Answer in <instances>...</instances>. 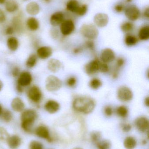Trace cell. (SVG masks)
<instances>
[{"label": "cell", "instance_id": "1", "mask_svg": "<svg viewBox=\"0 0 149 149\" xmlns=\"http://www.w3.org/2000/svg\"><path fill=\"white\" fill-rule=\"evenodd\" d=\"M95 102L92 98L87 96H80L75 98L73 102V109L79 113L89 114L94 110Z\"/></svg>", "mask_w": 149, "mask_h": 149}, {"label": "cell", "instance_id": "29", "mask_svg": "<svg viewBox=\"0 0 149 149\" xmlns=\"http://www.w3.org/2000/svg\"><path fill=\"white\" fill-rule=\"evenodd\" d=\"M96 145L98 149H110L112 147L111 142L107 140H101Z\"/></svg>", "mask_w": 149, "mask_h": 149}, {"label": "cell", "instance_id": "44", "mask_svg": "<svg viewBox=\"0 0 149 149\" xmlns=\"http://www.w3.org/2000/svg\"><path fill=\"white\" fill-rule=\"evenodd\" d=\"M125 7L122 3H118L114 7V10L117 13H121L125 9Z\"/></svg>", "mask_w": 149, "mask_h": 149}, {"label": "cell", "instance_id": "20", "mask_svg": "<svg viewBox=\"0 0 149 149\" xmlns=\"http://www.w3.org/2000/svg\"><path fill=\"white\" fill-rule=\"evenodd\" d=\"M62 67V63L58 59L52 58L49 60L47 63L48 70L53 73H56L60 70Z\"/></svg>", "mask_w": 149, "mask_h": 149}, {"label": "cell", "instance_id": "35", "mask_svg": "<svg viewBox=\"0 0 149 149\" xmlns=\"http://www.w3.org/2000/svg\"><path fill=\"white\" fill-rule=\"evenodd\" d=\"M101 133L99 131H93L90 134V139L95 144L101 140Z\"/></svg>", "mask_w": 149, "mask_h": 149}, {"label": "cell", "instance_id": "24", "mask_svg": "<svg viewBox=\"0 0 149 149\" xmlns=\"http://www.w3.org/2000/svg\"><path fill=\"white\" fill-rule=\"evenodd\" d=\"M19 5L16 0H8L6 2L5 8L9 13H14L18 10Z\"/></svg>", "mask_w": 149, "mask_h": 149}, {"label": "cell", "instance_id": "13", "mask_svg": "<svg viewBox=\"0 0 149 149\" xmlns=\"http://www.w3.org/2000/svg\"><path fill=\"white\" fill-rule=\"evenodd\" d=\"M115 54L113 51L109 48L104 49L101 54V61L106 63L113 62L115 59Z\"/></svg>", "mask_w": 149, "mask_h": 149}, {"label": "cell", "instance_id": "41", "mask_svg": "<svg viewBox=\"0 0 149 149\" xmlns=\"http://www.w3.org/2000/svg\"><path fill=\"white\" fill-rule=\"evenodd\" d=\"M77 83V79L75 77L72 76L67 79L66 81V84L70 87H73Z\"/></svg>", "mask_w": 149, "mask_h": 149}, {"label": "cell", "instance_id": "49", "mask_svg": "<svg viewBox=\"0 0 149 149\" xmlns=\"http://www.w3.org/2000/svg\"><path fill=\"white\" fill-rule=\"evenodd\" d=\"M11 73H12V76L14 77H16L18 76L20 74V70H19V68L17 67H14L12 70Z\"/></svg>", "mask_w": 149, "mask_h": 149}, {"label": "cell", "instance_id": "32", "mask_svg": "<svg viewBox=\"0 0 149 149\" xmlns=\"http://www.w3.org/2000/svg\"><path fill=\"white\" fill-rule=\"evenodd\" d=\"M37 62V57L35 54H31L26 60V65L28 68H32L36 65Z\"/></svg>", "mask_w": 149, "mask_h": 149}, {"label": "cell", "instance_id": "5", "mask_svg": "<svg viewBox=\"0 0 149 149\" xmlns=\"http://www.w3.org/2000/svg\"><path fill=\"white\" fill-rule=\"evenodd\" d=\"M125 15L127 18L131 22L137 21L141 16L139 8L135 5H130L125 8Z\"/></svg>", "mask_w": 149, "mask_h": 149}, {"label": "cell", "instance_id": "50", "mask_svg": "<svg viewBox=\"0 0 149 149\" xmlns=\"http://www.w3.org/2000/svg\"><path fill=\"white\" fill-rule=\"evenodd\" d=\"M143 16L146 19H148L149 18V9L148 7L146 8L143 12Z\"/></svg>", "mask_w": 149, "mask_h": 149}, {"label": "cell", "instance_id": "52", "mask_svg": "<svg viewBox=\"0 0 149 149\" xmlns=\"http://www.w3.org/2000/svg\"><path fill=\"white\" fill-rule=\"evenodd\" d=\"M16 90L19 93H22L24 91V88L20 86V85L17 84Z\"/></svg>", "mask_w": 149, "mask_h": 149}, {"label": "cell", "instance_id": "25", "mask_svg": "<svg viewBox=\"0 0 149 149\" xmlns=\"http://www.w3.org/2000/svg\"><path fill=\"white\" fill-rule=\"evenodd\" d=\"M7 45L10 50L15 51L18 49L19 46L18 39L15 37L9 38L7 40Z\"/></svg>", "mask_w": 149, "mask_h": 149}, {"label": "cell", "instance_id": "31", "mask_svg": "<svg viewBox=\"0 0 149 149\" xmlns=\"http://www.w3.org/2000/svg\"><path fill=\"white\" fill-rule=\"evenodd\" d=\"M134 24L131 22H126L121 25V29L123 32L129 33L132 31L134 29Z\"/></svg>", "mask_w": 149, "mask_h": 149}, {"label": "cell", "instance_id": "62", "mask_svg": "<svg viewBox=\"0 0 149 149\" xmlns=\"http://www.w3.org/2000/svg\"><path fill=\"white\" fill-rule=\"evenodd\" d=\"M25 1H27V0H25Z\"/></svg>", "mask_w": 149, "mask_h": 149}, {"label": "cell", "instance_id": "51", "mask_svg": "<svg viewBox=\"0 0 149 149\" xmlns=\"http://www.w3.org/2000/svg\"><path fill=\"white\" fill-rule=\"evenodd\" d=\"M52 35L54 38H57L59 35V32L56 29H53L52 31Z\"/></svg>", "mask_w": 149, "mask_h": 149}, {"label": "cell", "instance_id": "36", "mask_svg": "<svg viewBox=\"0 0 149 149\" xmlns=\"http://www.w3.org/2000/svg\"><path fill=\"white\" fill-rule=\"evenodd\" d=\"M10 137V135L4 128L0 127V141L7 142Z\"/></svg>", "mask_w": 149, "mask_h": 149}, {"label": "cell", "instance_id": "2", "mask_svg": "<svg viewBox=\"0 0 149 149\" xmlns=\"http://www.w3.org/2000/svg\"><path fill=\"white\" fill-rule=\"evenodd\" d=\"M37 113L34 109H28L22 112L21 115V127L25 132L31 133Z\"/></svg>", "mask_w": 149, "mask_h": 149}, {"label": "cell", "instance_id": "56", "mask_svg": "<svg viewBox=\"0 0 149 149\" xmlns=\"http://www.w3.org/2000/svg\"><path fill=\"white\" fill-rule=\"evenodd\" d=\"M6 0H0V4H3L6 3Z\"/></svg>", "mask_w": 149, "mask_h": 149}, {"label": "cell", "instance_id": "11", "mask_svg": "<svg viewBox=\"0 0 149 149\" xmlns=\"http://www.w3.org/2000/svg\"><path fill=\"white\" fill-rule=\"evenodd\" d=\"M35 132L36 135L38 137L47 140L49 143L52 141L49 129L45 126L43 125L38 126L36 128Z\"/></svg>", "mask_w": 149, "mask_h": 149}, {"label": "cell", "instance_id": "17", "mask_svg": "<svg viewBox=\"0 0 149 149\" xmlns=\"http://www.w3.org/2000/svg\"><path fill=\"white\" fill-rule=\"evenodd\" d=\"M44 109L49 113L54 114L59 110L60 105L56 101L50 100L45 104Z\"/></svg>", "mask_w": 149, "mask_h": 149}, {"label": "cell", "instance_id": "4", "mask_svg": "<svg viewBox=\"0 0 149 149\" xmlns=\"http://www.w3.org/2000/svg\"><path fill=\"white\" fill-rule=\"evenodd\" d=\"M62 86V81L57 76L51 75L46 78L45 88L49 92H56L60 89Z\"/></svg>", "mask_w": 149, "mask_h": 149}, {"label": "cell", "instance_id": "33", "mask_svg": "<svg viewBox=\"0 0 149 149\" xmlns=\"http://www.w3.org/2000/svg\"><path fill=\"white\" fill-rule=\"evenodd\" d=\"M1 115L2 119L5 122H10L13 119V114L12 113L7 109H5L2 111Z\"/></svg>", "mask_w": 149, "mask_h": 149}, {"label": "cell", "instance_id": "9", "mask_svg": "<svg viewBox=\"0 0 149 149\" xmlns=\"http://www.w3.org/2000/svg\"><path fill=\"white\" fill-rule=\"evenodd\" d=\"M109 17L106 14L99 13L96 14L94 17V23L96 27L104 28L108 24Z\"/></svg>", "mask_w": 149, "mask_h": 149}, {"label": "cell", "instance_id": "18", "mask_svg": "<svg viewBox=\"0 0 149 149\" xmlns=\"http://www.w3.org/2000/svg\"><path fill=\"white\" fill-rule=\"evenodd\" d=\"M52 49L49 46H42L37 50V56L40 59H46L52 55Z\"/></svg>", "mask_w": 149, "mask_h": 149}, {"label": "cell", "instance_id": "30", "mask_svg": "<svg viewBox=\"0 0 149 149\" xmlns=\"http://www.w3.org/2000/svg\"><path fill=\"white\" fill-rule=\"evenodd\" d=\"M125 43L127 46H134L138 42V39L134 36L128 35L125 37Z\"/></svg>", "mask_w": 149, "mask_h": 149}, {"label": "cell", "instance_id": "38", "mask_svg": "<svg viewBox=\"0 0 149 149\" xmlns=\"http://www.w3.org/2000/svg\"><path fill=\"white\" fill-rule=\"evenodd\" d=\"M13 25L12 27L14 28L15 31H19L22 29V23L21 20L17 17H14L12 21Z\"/></svg>", "mask_w": 149, "mask_h": 149}, {"label": "cell", "instance_id": "54", "mask_svg": "<svg viewBox=\"0 0 149 149\" xmlns=\"http://www.w3.org/2000/svg\"><path fill=\"white\" fill-rule=\"evenodd\" d=\"M144 104L147 107H149V98L148 96L146 97L144 100Z\"/></svg>", "mask_w": 149, "mask_h": 149}, {"label": "cell", "instance_id": "40", "mask_svg": "<svg viewBox=\"0 0 149 149\" xmlns=\"http://www.w3.org/2000/svg\"><path fill=\"white\" fill-rule=\"evenodd\" d=\"M109 71V67L107 64L99 60V72L106 73Z\"/></svg>", "mask_w": 149, "mask_h": 149}, {"label": "cell", "instance_id": "8", "mask_svg": "<svg viewBox=\"0 0 149 149\" xmlns=\"http://www.w3.org/2000/svg\"><path fill=\"white\" fill-rule=\"evenodd\" d=\"M75 28V24L72 19H65L60 25V31L63 36H69L73 32Z\"/></svg>", "mask_w": 149, "mask_h": 149}, {"label": "cell", "instance_id": "43", "mask_svg": "<svg viewBox=\"0 0 149 149\" xmlns=\"http://www.w3.org/2000/svg\"><path fill=\"white\" fill-rule=\"evenodd\" d=\"M121 129L124 133H128L132 129V126L129 123H123L122 124Z\"/></svg>", "mask_w": 149, "mask_h": 149}, {"label": "cell", "instance_id": "12", "mask_svg": "<svg viewBox=\"0 0 149 149\" xmlns=\"http://www.w3.org/2000/svg\"><path fill=\"white\" fill-rule=\"evenodd\" d=\"M32 80V76L30 72L27 71L22 72L19 74L17 84L24 88L29 86L31 84Z\"/></svg>", "mask_w": 149, "mask_h": 149}, {"label": "cell", "instance_id": "22", "mask_svg": "<svg viewBox=\"0 0 149 149\" xmlns=\"http://www.w3.org/2000/svg\"><path fill=\"white\" fill-rule=\"evenodd\" d=\"M123 146L126 149H134L137 146V141L133 136H127L123 141Z\"/></svg>", "mask_w": 149, "mask_h": 149}, {"label": "cell", "instance_id": "6", "mask_svg": "<svg viewBox=\"0 0 149 149\" xmlns=\"http://www.w3.org/2000/svg\"><path fill=\"white\" fill-rule=\"evenodd\" d=\"M27 95L29 99L35 103H39L43 98L42 91L37 86H33L31 87L28 92Z\"/></svg>", "mask_w": 149, "mask_h": 149}, {"label": "cell", "instance_id": "26", "mask_svg": "<svg viewBox=\"0 0 149 149\" xmlns=\"http://www.w3.org/2000/svg\"><path fill=\"white\" fill-rule=\"evenodd\" d=\"M79 6V3L77 0H69L66 3V8L68 11L75 13Z\"/></svg>", "mask_w": 149, "mask_h": 149}, {"label": "cell", "instance_id": "16", "mask_svg": "<svg viewBox=\"0 0 149 149\" xmlns=\"http://www.w3.org/2000/svg\"><path fill=\"white\" fill-rule=\"evenodd\" d=\"M25 10L29 15L34 16L39 14L40 10V6L37 2L31 1L26 5Z\"/></svg>", "mask_w": 149, "mask_h": 149}, {"label": "cell", "instance_id": "34", "mask_svg": "<svg viewBox=\"0 0 149 149\" xmlns=\"http://www.w3.org/2000/svg\"><path fill=\"white\" fill-rule=\"evenodd\" d=\"M102 82L98 78H94L90 81L89 86L93 89H98L102 86Z\"/></svg>", "mask_w": 149, "mask_h": 149}, {"label": "cell", "instance_id": "61", "mask_svg": "<svg viewBox=\"0 0 149 149\" xmlns=\"http://www.w3.org/2000/svg\"><path fill=\"white\" fill-rule=\"evenodd\" d=\"M53 149V148H49V149Z\"/></svg>", "mask_w": 149, "mask_h": 149}, {"label": "cell", "instance_id": "58", "mask_svg": "<svg viewBox=\"0 0 149 149\" xmlns=\"http://www.w3.org/2000/svg\"><path fill=\"white\" fill-rule=\"evenodd\" d=\"M147 141H146V140H143V141H142V143L143 144H146V143H147Z\"/></svg>", "mask_w": 149, "mask_h": 149}, {"label": "cell", "instance_id": "28", "mask_svg": "<svg viewBox=\"0 0 149 149\" xmlns=\"http://www.w3.org/2000/svg\"><path fill=\"white\" fill-rule=\"evenodd\" d=\"M116 114L121 118H125L127 116L129 110L127 108L124 106L118 107L116 109Z\"/></svg>", "mask_w": 149, "mask_h": 149}, {"label": "cell", "instance_id": "55", "mask_svg": "<svg viewBox=\"0 0 149 149\" xmlns=\"http://www.w3.org/2000/svg\"><path fill=\"white\" fill-rule=\"evenodd\" d=\"M3 87V83L2 81L0 80V92L2 89Z\"/></svg>", "mask_w": 149, "mask_h": 149}, {"label": "cell", "instance_id": "48", "mask_svg": "<svg viewBox=\"0 0 149 149\" xmlns=\"http://www.w3.org/2000/svg\"><path fill=\"white\" fill-rule=\"evenodd\" d=\"M15 31L12 26H8L5 30V34L8 36L13 35Z\"/></svg>", "mask_w": 149, "mask_h": 149}, {"label": "cell", "instance_id": "45", "mask_svg": "<svg viewBox=\"0 0 149 149\" xmlns=\"http://www.w3.org/2000/svg\"><path fill=\"white\" fill-rule=\"evenodd\" d=\"M86 47L90 49L92 51H93L94 49V44L92 40H89L87 41L85 43Z\"/></svg>", "mask_w": 149, "mask_h": 149}, {"label": "cell", "instance_id": "14", "mask_svg": "<svg viewBox=\"0 0 149 149\" xmlns=\"http://www.w3.org/2000/svg\"><path fill=\"white\" fill-rule=\"evenodd\" d=\"M99 59H95L86 65L85 70L87 74L89 75H93L99 72Z\"/></svg>", "mask_w": 149, "mask_h": 149}, {"label": "cell", "instance_id": "27", "mask_svg": "<svg viewBox=\"0 0 149 149\" xmlns=\"http://www.w3.org/2000/svg\"><path fill=\"white\" fill-rule=\"evenodd\" d=\"M139 37L143 41L148 40L149 38V27L148 25H145L140 29L139 32Z\"/></svg>", "mask_w": 149, "mask_h": 149}, {"label": "cell", "instance_id": "39", "mask_svg": "<svg viewBox=\"0 0 149 149\" xmlns=\"http://www.w3.org/2000/svg\"><path fill=\"white\" fill-rule=\"evenodd\" d=\"M29 149H43V145L38 141H33L29 145Z\"/></svg>", "mask_w": 149, "mask_h": 149}, {"label": "cell", "instance_id": "7", "mask_svg": "<svg viewBox=\"0 0 149 149\" xmlns=\"http://www.w3.org/2000/svg\"><path fill=\"white\" fill-rule=\"evenodd\" d=\"M133 93L128 87L122 86L118 89L117 97L118 99L123 102H128L133 99Z\"/></svg>", "mask_w": 149, "mask_h": 149}, {"label": "cell", "instance_id": "15", "mask_svg": "<svg viewBox=\"0 0 149 149\" xmlns=\"http://www.w3.org/2000/svg\"><path fill=\"white\" fill-rule=\"evenodd\" d=\"M65 20V16L61 11L54 12L50 17V22L53 27H57L60 25Z\"/></svg>", "mask_w": 149, "mask_h": 149}, {"label": "cell", "instance_id": "37", "mask_svg": "<svg viewBox=\"0 0 149 149\" xmlns=\"http://www.w3.org/2000/svg\"><path fill=\"white\" fill-rule=\"evenodd\" d=\"M88 10V7L86 4L80 5L78 8L76 12V14L79 16H83L87 13Z\"/></svg>", "mask_w": 149, "mask_h": 149}, {"label": "cell", "instance_id": "42", "mask_svg": "<svg viewBox=\"0 0 149 149\" xmlns=\"http://www.w3.org/2000/svg\"><path fill=\"white\" fill-rule=\"evenodd\" d=\"M104 113L107 116L110 117L113 114V109L110 106H106L104 108Z\"/></svg>", "mask_w": 149, "mask_h": 149}, {"label": "cell", "instance_id": "46", "mask_svg": "<svg viewBox=\"0 0 149 149\" xmlns=\"http://www.w3.org/2000/svg\"><path fill=\"white\" fill-rule=\"evenodd\" d=\"M124 63H125V61H124V59L122 58H119L116 61V68L120 69V67H122L124 65Z\"/></svg>", "mask_w": 149, "mask_h": 149}, {"label": "cell", "instance_id": "19", "mask_svg": "<svg viewBox=\"0 0 149 149\" xmlns=\"http://www.w3.org/2000/svg\"><path fill=\"white\" fill-rule=\"evenodd\" d=\"M11 107L14 111L16 112H22L24 110L25 105L21 98L15 97L11 102Z\"/></svg>", "mask_w": 149, "mask_h": 149}, {"label": "cell", "instance_id": "10", "mask_svg": "<svg viewBox=\"0 0 149 149\" xmlns=\"http://www.w3.org/2000/svg\"><path fill=\"white\" fill-rule=\"evenodd\" d=\"M135 124L138 131L141 133H145L148 130L149 120L145 116H140L137 118L136 120Z\"/></svg>", "mask_w": 149, "mask_h": 149}, {"label": "cell", "instance_id": "60", "mask_svg": "<svg viewBox=\"0 0 149 149\" xmlns=\"http://www.w3.org/2000/svg\"><path fill=\"white\" fill-rule=\"evenodd\" d=\"M73 149H81V148H74Z\"/></svg>", "mask_w": 149, "mask_h": 149}, {"label": "cell", "instance_id": "59", "mask_svg": "<svg viewBox=\"0 0 149 149\" xmlns=\"http://www.w3.org/2000/svg\"><path fill=\"white\" fill-rule=\"evenodd\" d=\"M126 1L127 3H130L132 1V0H126Z\"/></svg>", "mask_w": 149, "mask_h": 149}, {"label": "cell", "instance_id": "53", "mask_svg": "<svg viewBox=\"0 0 149 149\" xmlns=\"http://www.w3.org/2000/svg\"><path fill=\"white\" fill-rule=\"evenodd\" d=\"M82 49L81 48H75V49H74L73 50V52L75 54H78V53H80L82 51Z\"/></svg>", "mask_w": 149, "mask_h": 149}, {"label": "cell", "instance_id": "23", "mask_svg": "<svg viewBox=\"0 0 149 149\" xmlns=\"http://www.w3.org/2000/svg\"><path fill=\"white\" fill-rule=\"evenodd\" d=\"M26 25L30 30L36 31L39 28V22L36 18L34 17H31L27 19Z\"/></svg>", "mask_w": 149, "mask_h": 149}, {"label": "cell", "instance_id": "3", "mask_svg": "<svg viewBox=\"0 0 149 149\" xmlns=\"http://www.w3.org/2000/svg\"><path fill=\"white\" fill-rule=\"evenodd\" d=\"M81 35L88 40H93L97 38L99 31L97 27L92 24H84L80 28Z\"/></svg>", "mask_w": 149, "mask_h": 149}, {"label": "cell", "instance_id": "47", "mask_svg": "<svg viewBox=\"0 0 149 149\" xmlns=\"http://www.w3.org/2000/svg\"><path fill=\"white\" fill-rule=\"evenodd\" d=\"M6 16L3 10L0 8V24L3 23L6 21Z\"/></svg>", "mask_w": 149, "mask_h": 149}, {"label": "cell", "instance_id": "21", "mask_svg": "<svg viewBox=\"0 0 149 149\" xmlns=\"http://www.w3.org/2000/svg\"><path fill=\"white\" fill-rule=\"evenodd\" d=\"M8 146L11 149H17L22 143L21 139L17 135H12L10 136L7 141Z\"/></svg>", "mask_w": 149, "mask_h": 149}, {"label": "cell", "instance_id": "57", "mask_svg": "<svg viewBox=\"0 0 149 149\" xmlns=\"http://www.w3.org/2000/svg\"><path fill=\"white\" fill-rule=\"evenodd\" d=\"M2 108L1 106L0 105V115L1 113L2 112Z\"/></svg>", "mask_w": 149, "mask_h": 149}]
</instances>
